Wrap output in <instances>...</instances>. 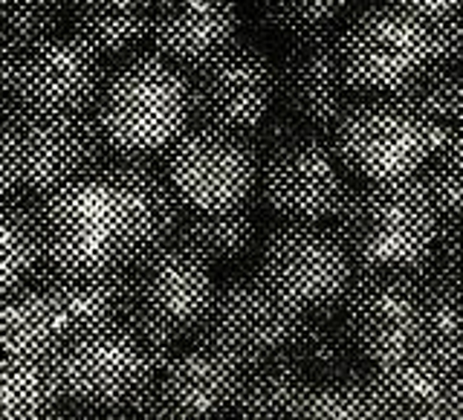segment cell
Here are the masks:
<instances>
[{
  "mask_svg": "<svg viewBox=\"0 0 463 420\" xmlns=\"http://www.w3.org/2000/svg\"><path fill=\"white\" fill-rule=\"evenodd\" d=\"M333 232L356 270H405L420 282L438 272L443 217L417 174L351 186L333 215Z\"/></svg>",
  "mask_w": 463,
  "mask_h": 420,
  "instance_id": "obj_1",
  "label": "cell"
},
{
  "mask_svg": "<svg viewBox=\"0 0 463 420\" xmlns=\"http://www.w3.org/2000/svg\"><path fill=\"white\" fill-rule=\"evenodd\" d=\"M171 354L174 342L142 337L119 316L113 322L64 333L50 362L64 403L76 412L128 417L134 415V400Z\"/></svg>",
  "mask_w": 463,
  "mask_h": 420,
  "instance_id": "obj_2",
  "label": "cell"
},
{
  "mask_svg": "<svg viewBox=\"0 0 463 420\" xmlns=\"http://www.w3.org/2000/svg\"><path fill=\"white\" fill-rule=\"evenodd\" d=\"M93 113L116 154L156 157L192 122L188 79L159 52L130 55L101 81Z\"/></svg>",
  "mask_w": 463,
  "mask_h": 420,
  "instance_id": "obj_3",
  "label": "cell"
},
{
  "mask_svg": "<svg viewBox=\"0 0 463 420\" xmlns=\"http://www.w3.org/2000/svg\"><path fill=\"white\" fill-rule=\"evenodd\" d=\"M33 206L43 267L70 272L125 267L130 243L128 212L108 180L84 174L33 197Z\"/></svg>",
  "mask_w": 463,
  "mask_h": 420,
  "instance_id": "obj_4",
  "label": "cell"
},
{
  "mask_svg": "<svg viewBox=\"0 0 463 420\" xmlns=\"http://www.w3.org/2000/svg\"><path fill=\"white\" fill-rule=\"evenodd\" d=\"M214 296L212 267L177 241H165L125 264V308L142 337L177 342L194 333Z\"/></svg>",
  "mask_w": 463,
  "mask_h": 420,
  "instance_id": "obj_5",
  "label": "cell"
},
{
  "mask_svg": "<svg viewBox=\"0 0 463 420\" xmlns=\"http://www.w3.org/2000/svg\"><path fill=\"white\" fill-rule=\"evenodd\" d=\"M333 148L362 180L411 177L438 145V130L397 93L359 96L333 125Z\"/></svg>",
  "mask_w": 463,
  "mask_h": 420,
  "instance_id": "obj_6",
  "label": "cell"
},
{
  "mask_svg": "<svg viewBox=\"0 0 463 420\" xmlns=\"http://www.w3.org/2000/svg\"><path fill=\"white\" fill-rule=\"evenodd\" d=\"M354 272V261L333 226L296 221L269 232L255 270L272 296L304 316L339 310Z\"/></svg>",
  "mask_w": 463,
  "mask_h": 420,
  "instance_id": "obj_7",
  "label": "cell"
},
{
  "mask_svg": "<svg viewBox=\"0 0 463 420\" xmlns=\"http://www.w3.org/2000/svg\"><path fill=\"white\" fill-rule=\"evenodd\" d=\"M339 58L359 93H400L431 64L426 14L397 0L359 12L339 33Z\"/></svg>",
  "mask_w": 463,
  "mask_h": 420,
  "instance_id": "obj_8",
  "label": "cell"
},
{
  "mask_svg": "<svg viewBox=\"0 0 463 420\" xmlns=\"http://www.w3.org/2000/svg\"><path fill=\"white\" fill-rule=\"evenodd\" d=\"M423 310V282L405 270H356L342 299V322L368 366L417 354Z\"/></svg>",
  "mask_w": 463,
  "mask_h": 420,
  "instance_id": "obj_9",
  "label": "cell"
},
{
  "mask_svg": "<svg viewBox=\"0 0 463 420\" xmlns=\"http://www.w3.org/2000/svg\"><path fill=\"white\" fill-rule=\"evenodd\" d=\"M260 157L243 130L194 125L165 148V174L185 209H232L250 203Z\"/></svg>",
  "mask_w": 463,
  "mask_h": 420,
  "instance_id": "obj_10",
  "label": "cell"
},
{
  "mask_svg": "<svg viewBox=\"0 0 463 420\" xmlns=\"http://www.w3.org/2000/svg\"><path fill=\"white\" fill-rule=\"evenodd\" d=\"M333 139L318 130H298L260 157L258 186L267 206L296 224L333 221L351 188Z\"/></svg>",
  "mask_w": 463,
  "mask_h": 420,
  "instance_id": "obj_11",
  "label": "cell"
},
{
  "mask_svg": "<svg viewBox=\"0 0 463 420\" xmlns=\"http://www.w3.org/2000/svg\"><path fill=\"white\" fill-rule=\"evenodd\" d=\"M304 322V313L287 308L272 296L258 275H238L223 287H214L197 325V342L214 348L238 366H255L272 357H284Z\"/></svg>",
  "mask_w": 463,
  "mask_h": 420,
  "instance_id": "obj_12",
  "label": "cell"
},
{
  "mask_svg": "<svg viewBox=\"0 0 463 420\" xmlns=\"http://www.w3.org/2000/svg\"><path fill=\"white\" fill-rule=\"evenodd\" d=\"M101 81V55L79 35L52 33L14 52L6 99L14 110L79 116L93 108Z\"/></svg>",
  "mask_w": 463,
  "mask_h": 420,
  "instance_id": "obj_13",
  "label": "cell"
},
{
  "mask_svg": "<svg viewBox=\"0 0 463 420\" xmlns=\"http://www.w3.org/2000/svg\"><path fill=\"white\" fill-rule=\"evenodd\" d=\"M192 116L226 130L255 128L275 105V64L255 43L235 41L188 64Z\"/></svg>",
  "mask_w": 463,
  "mask_h": 420,
  "instance_id": "obj_14",
  "label": "cell"
},
{
  "mask_svg": "<svg viewBox=\"0 0 463 420\" xmlns=\"http://www.w3.org/2000/svg\"><path fill=\"white\" fill-rule=\"evenodd\" d=\"M14 130L21 151L18 192L29 197H41L84 174H96L113 154L93 108L79 116L14 110Z\"/></svg>",
  "mask_w": 463,
  "mask_h": 420,
  "instance_id": "obj_15",
  "label": "cell"
},
{
  "mask_svg": "<svg viewBox=\"0 0 463 420\" xmlns=\"http://www.w3.org/2000/svg\"><path fill=\"white\" fill-rule=\"evenodd\" d=\"M359 96L365 93H359L345 76L339 33L333 26L296 35L275 67V99L289 119L307 130L327 134Z\"/></svg>",
  "mask_w": 463,
  "mask_h": 420,
  "instance_id": "obj_16",
  "label": "cell"
},
{
  "mask_svg": "<svg viewBox=\"0 0 463 420\" xmlns=\"http://www.w3.org/2000/svg\"><path fill=\"white\" fill-rule=\"evenodd\" d=\"M243 366L197 342L154 371L148 388L134 400V417H212L232 412Z\"/></svg>",
  "mask_w": 463,
  "mask_h": 420,
  "instance_id": "obj_17",
  "label": "cell"
},
{
  "mask_svg": "<svg viewBox=\"0 0 463 420\" xmlns=\"http://www.w3.org/2000/svg\"><path fill=\"white\" fill-rule=\"evenodd\" d=\"M96 177L108 180L119 192L128 212V261L174 241L185 206L165 174V166H156L154 157L110 154V159L96 171ZM125 261V264H128Z\"/></svg>",
  "mask_w": 463,
  "mask_h": 420,
  "instance_id": "obj_18",
  "label": "cell"
},
{
  "mask_svg": "<svg viewBox=\"0 0 463 420\" xmlns=\"http://www.w3.org/2000/svg\"><path fill=\"white\" fill-rule=\"evenodd\" d=\"M238 33V0H151L148 38L168 62L188 67Z\"/></svg>",
  "mask_w": 463,
  "mask_h": 420,
  "instance_id": "obj_19",
  "label": "cell"
},
{
  "mask_svg": "<svg viewBox=\"0 0 463 420\" xmlns=\"http://www.w3.org/2000/svg\"><path fill=\"white\" fill-rule=\"evenodd\" d=\"M463 371H449L423 354H409L371 366L368 380L383 406V417L438 420L452 417Z\"/></svg>",
  "mask_w": 463,
  "mask_h": 420,
  "instance_id": "obj_20",
  "label": "cell"
},
{
  "mask_svg": "<svg viewBox=\"0 0 463 420\" xmlns=\"http://www.w3.org/2000/svg\"><path fill=\"white\" fill-rule=\"evenodd\" d=\"M33 282L50 299L64 333L113 322V319L122 316L125 267L70 272V270H55L41 264Z\"/></svg>",
  "mask_w": 463,
  "mask_h": 420,
  "instance_id": "obj_21",
  "label": "cell"
},
{
  "mask_svg": "<svg viewBox=\"0 0 463 420\" xmlns=\"http://www.w3.org/2000/svg\"><path fill=\"white\" fill-rule=\"evenodd\" d=\"M255 235V212L241 203L232 209H185L174 241L192 250L209 267H223L250 255Z\"/></svg>",
  "mask_w": 463,
  "mask_h": 420,
  "instance_id": "obj_22",
  "label": "cell"
},
{
  "mask_svg": "<svg viewBox=\"0 0 463 420\" xmlns=\"http://www.w3.org/2000/svg\"><path fill=\"white\" fill-rule=\"evenodd\" d=\"M72 35L99 55L130 52L148 38L151 0H67Z\"/></svg>",
  "mask_w": 463,
  "mask_h": 420,
  "instance_id": "obj_23",
  "label": "cell"
},
{
  "mask_svg": "<svg viewBox=\"0 0 463 420\" xmlns=\"http://www.w3.org/2000/svg\"><path fill=\"white\" fill-rule=\"evenodd\" d=\"M64 328L35 282L0 293V354L50 357Z\"/></svg>",
  "mask_w": 463,
  "mask_h": 420,
  "instance_id": "obj_24",
  "label": "cell"
},
{
  "mask_svg": "<svg viewBox=\"0 0 463 420\" xmlns=\"http://www.w3.org/2000/svg\"><path fill=\"white\" fill-rule=\"evenodd\" d=\"M307 388L310 377L293 359L272 357L243 368L232 412L241 417H298Z\"/></svg>",
  "mask_w": 463,
  "mask_h": 420,
  "instance_id": "obj_25",
  "label": "cell"
},
{
  "mask_svg": "<svg viewBox=\"0 0 463 420\" xmlns=\"http://www.w3.org/2000/svg\"><path fill=\"white\" fill-rule=\"evenodd\" d=\"M287 357L310 377V383L354 374L362 362L351 333L342 322V308L304 316Z\"/></svg>",
  "mask_w": 463,
  "mask_h": 420,
  "instance_id": "obj_26",
  "label": "cell"
},
{
  "mask_svg": "<svg viewBox=\"0 0 463 420\" xmlns=\"http://www.w3.org/2000/svg\"><path fill=\"white\" fill-rule=\"evenodd\" d=\"M64 395L50 357L0 354V420L52 417Z\"/></svg>",
  "mask_w": 463,
  "mask_h": 420,
  "instance_id": "obj_27",
  "label": "cell"
},
{
  "mask_svg": "<svg viewBox=\"0 0 463 420\" xmlns=\"http://www.w3.org/2000/svg\"><path fill=\"white\" fill-rule=\"evenodd\" d=\"M41 264L33 197L21 192L0 197V293L29 284Z\"/></svg>",
  "mask_w": 463,
  "mask_h": 420,
  "instance_id": "obj_28",
  "label": "cell"
},
{
  "mask_svg": "<svg viewBox=\"0 0 463 420\" xmlns=\"http://www.w3.org/2000/svg\"><path fill=\"white\" fill-rule=\"evenodd\" d=\"M426 310L420 354L449 371H463V293L440 279V272L423 279Z\"/></svg>",
  "mask_w": 463,
  "mask_h": 420,
  "instance_id": "obj_29",
  "label": "cell"
},
{
  "mask_svg": "<svg viewBox=\"0 0 463 420\" xmlns=\"http://www.w3.org/2000/svg\"><path fill=\"white\" fill-rule=\"evenodd\" d=\"M426 116L438 130L463 134V70L460 67H426L420 76L397 93Z\"/></svg>",
  "mask_w": 463,
  "mask_h": 420,
  "instance_id": "obj_30",
  "label": "cell"
},
{
  "mask_svg": "<svg viewBox=\"0 0 463 420\" xmlns=\"http://www.w3.org/2000/svg\"><path fill=\"white\" fill-rule=\"evenodd\" d=\"M298 417H339V420H365L383 417V406L368 380V371H354L330 380H316L307 388Z\"/></svg>",
  "mask_w": 463,
  "mask_h": 420,
  "instance_id": "obj_31",
  "label": "cell"
},
{
  "mask_svg": "<svg viewBox=\"0 0 463 420\" xmlns=\"http://www.w3.org/2000/svg\"><path fill=\"white\" fill-rule=\"evenodd\" d=\"M417 180L423 183L443 224L463 217V134H446L420 166Z\"/></svg>",
  "mask_w": 463,
  "mask_h": 420,
  "instance_id": "obj_32",
  "label": "cell"
},
{
  "mask_svg": "<svg viewBox=\"0 0 463 420\" xmlns=\"http://www.w3.org/2000/svg\"><path fill=\"white\" fill-rule=\"evenodd\" d=\"M67 0H0V38L14 50L58 33Z\"/></svg>",
  "mask_w": 463,
  "mask_h": 420,
  "instance_id": "obj_33",
  "label": "cell"
},
{
  "mask_svg": "<svg viewBox=\"0 0 463 420\" xmlns=\"http://www.w3.org/2000/svg\"><path fill=\"white\" fill-rule=\"evenodd\" d=\"M255 6L272 29L296 38L330 29L347 12L351 0H255Z\"/></svg>",
  "mask_w": 463,
  "mask_h": 420,
  "instance_id": "obj_34",
  "label": "cell"
},
{
  "mask_svg": "<svg viewBox=\"0 0 463 420\" xmlns=\"http://www.w3.org/2000/svg\"><path fill=\"white\" fill-rule=\"evenodd\" d=\"M431 64L429 67H463V9L429 14Z\"/></svg>",
  "mask_w": 463,
  "mask_h": 420,
  "instance_id": "obj_35",
  "label": "cell"
},
{
  "mask_svg": "<svg viewBox=\"0 0 463 420\" xmlns=\"http://www.w3.org/2000/svg\"><path fill=\"white\" fill-rule=\"evenodd\" d=\"M21 186V151H18V130H14V110L0 99V197H9Z\"/></svg>",
  "mask_w": 463,
  "mask_h": 420,
  "instance_id": "obj_36",
  "label": "cell"
},
{
  "mask_svg": "<svg viewBox=\"0 0 463 420\" xmlns=\"http://www.w3.org/2000/svg\"><path fill=\"white\" fill-rule=\"evenodd\" d=\"M438 272L443 282L463 293V217L443 224L438 241Z\"/></svg>",
  "mask_w": 463,
  "mask_h": 420,
  "instance_id": "obj_37",
  "label": "cell"
},
{
  "mask_svg": "<svg viewBox=\"0 0 463 420\" xmlns=\"http://www.w3.org/2000/svg\"><path fill=\"white\" fill-rule=\"evenodd\" d=\"M397 4L409 6L417 14H440V12H455L463 9V0H397Z\"/></svg>",
  "mask_w": 463,
  "mask_h": 420,
  "instance_id": "obj_38",
  "label": "cell"
},
{
  "mask_svg": "<svg viewBox=\"0 0 463 420\" xmlns=\"http://www.w3.org/2000/svg\"><path fill=\"white\" fill-rule=\"evenodd\" d=\"M14 52H18V50L0 38V99H4L6 91H9V79H12V67H14Z\"/></svg>",
  "mask_w": 463,
  "mask_h": 420,
  "instance_id": "obj_39",
  "label": "cell"
}]
</instances>
